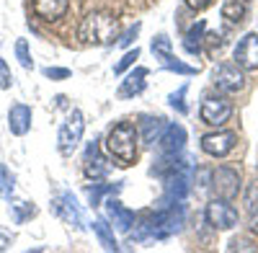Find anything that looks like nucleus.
<instances>
[{
    "label": "nucleus",
    "mask_w": 258,
    "mask_h": 253,
    "mask_svg": "<svg viewBox=\"0 0 258 253\" xmlns=\"http://www.w3.org/2000/svg\"><path fill=\"white\" fill-rule=\"evenodd\" d=\"M78 36L83 44L91 47H109L119 39V24L109 11H93L80 21Z\"/></svg>",
    "instance_id": "1"
},
{
    "label": "nucleus",
    "mask_w": 258,
    "mask_h": 253,
    "mask_svg": "<svg viewBox=\"0 0 258 253\" xmlns=\"http://www.w3.org/2000/svg\"><path fill=\"white\" fill-rule=\"evenodd\" d=\"M137 135L140 132L129 121H119L109 132V137H106V150H109V155L114 158L116 165L126 168L137 160Z\"/></svg>",
    "instance_id": "2"
},
{
    "label": "nucleus",
    "mask_w": 258,
    "mask_h": 253,
    "mask_svg": "<svg viewBox=\"0 0 258 253\" xmlns=\"http://www.w3.org/2000/svg\"><path fill=\"white\" fill-rule=\"evenodd\" d=\"M83 132H85V116H83L80 109H73V114L68 116V121L62 124V130L57 135V150H59V155L70 158L78 150V145L83 140Z\"/></svg>",
    "instance_id": "3"
},
{
    "label": "nucleus",
    "mask_w": 258,
    "mask_h": 253,
    "mask_svg": "<svg viewBox=\"0 0 258 253\" xmlns=\"http://www.w3.org/2000/svg\"><path fill=\"white\" fill-rule=\"evenodd\" d=\"M212 83L222 93H238L245 88V70L240 65H235V62H222V65L214 68Z\"/></svg>",
    "instance_id": "4"
},
{
    "label": "nucleus",
    "mask_w": 258,
    "mask_h": 253,
    "mask_svg": "<svg viewBox=\"0 0 258 253\" xmlns=\"http://www.w3.org/2000/svg\"><path fill=\"white\" fill-rule=\"evenodd\" d=\"M240 192V173L235 168H227V165H220L217 171L212 173V194L214 199H225V202H232Z\"/></svg>",
    "instance_id": "5"
},
{
    "label": "nucleus",
    "mask_w": 258,
    "mask_h": 253,
    "mask_svg": "<svg viewBox=\"0 0 258 253\" xmlns=\"http://www.w3.org/2000/svg\"><path fill=\"white\" fill-rule=\"evenodd\" d=\"M153 54L155 59H160V65L170 73H178V75H197L199 70L197 68H191V65H183V62L173 54V47H170V39L165 34L155 36L153 39Z\"/></svg>",
    "instance_id": "6"
},
{
    "label": "nucleus",
    "mask_w": 258,
    "mask_h": 253,
    "mask_svg": "<svg viewBox=\"0 0 258 253\" xmlns=\"http://www.w3.org/2000/svg\"><path fill=\"white\" fill-rule=\"evenodd\" d=\"M204 217L214 230H230L238 225V209L225 199H212L204 209Z\"/></svg>",
    "instance_id": "7"
},
{
    "label": "nucleus",
    "mask_w": 258,
    "mask_h": 253,
    "mask_svg": "<svg viewBox=\"0 0 258 253\" xmlns=\"http://www.w3.org/2000/svg\"><path fill=\"white\" fill-rule=\"evenodd\" d=\"M199 116L204 124L209 126H222L230 116H232V103L222 96H207L202 109H199Z\"/></svg>",
    "instance_id": "8"
},
{
    "label": "nucleus",
    "mask_w": 258,
    "mask_h": 253,
    "mask_svg": "<svg viewBox=\"0 0 258 253\" xmlns=\"http://www.w3.org/2000/svg\"><path fill=\"white\" fill-rule=\"evenodd\" d=\"M238 145V135L235 132H212L202 137V150L212 158H225L235 150Z\"/></svg>",
    "instance_id": "9"
},
{
    "label": "nucleus",
    "mask_w": 258,
    "mask_h": 253,
    "mask_svg": "<svg viewBox=\"0 0 258 253\" xmlns=\"http://www.w3.org/2000/svg\"><path fill=\"white\" fill-rule=\"evenodd\" d=\"M52 212L59 217V220H64L68 225H73V227H85L83 225V212H80V207H78V199L70 194V192H64V194H59L57 199H52Z\"/></svg>",
    "instance_id": "10"
},
{
    "label": "nucleus",
    "mask_w": 258,
    "mask_h": 253,
    "mask_svg": "<svg viewBox=\"0 0 258 253\" xmlns=\"http://www.w3.org/2000/svg\"><path fill=\"white\" fill-rule=\"evenodd\" d=\"M235 65H240L245 73L258 70V34H245L235 47Z\"/></svg>",
    "instance_id": "11"
},
{
    "label": "nucleus",
    "mask_w": 258,
    "mask_h": 253,
    "mask_svg": "<svg viewBox=\"0 0 258 253\" xmlns=\"http://www.w3.org/2000/svg\"><path fill=\"white\" fill-rule=\"evenodd\" d=\"M158 145H160V150H163L165 155L181 153L183 145H186V130H183L181 124H165V130H163Z\"/></svg>",
    "instance_id": "12"
},
{
    "label": "nucleus",
    "mask_w": 258,
    "mask_h": 253,
    "mask_svg": "<svg viewBox=\"0 0 258 253\" xmlns=\"http://www.w3.org/2000/svg\"><path fill=\"white\" fill-rule=\"evenodd\" d=\"M106 220L114 222V227L121 230V233H129L132 225H135V212L126 209L119 199H109L106 202Z\"/></svg>",
    "instance_id": "13"
},
{
    "label": "nucleus",
    "mask_w": 258,
    "mask_h": 253,
    "mask_svg": "<svg viewBox=\"0 0 258 253\" xmlns=\"http://www.w3.org/2000/svg\"><path fill=\"white\" fill-rule=\"evenodd\" d=\"M31 6H34L36 18L54 24V21H59L64 13H68L70 0H31Z\"/></svg>",
    "instance_id": "14"
},
{
    "label": "nucleus",
    "mask_w": 258,
    "mask_h": 253,
    "mask_svg": "<svg viewBox=\"0 0 258 253\" xmlns=\"http://www.w3.org/2000/svg\"><path fill=\"white\" fill-rule=\"evenodd\" d=\"M31 119H34V114H31L29 106H24V103H13L11 111H8V126H11V132L16 137H24L31 130Z\"/></svg>",
    "instance_id": "15"
},
{
    "label": "nucleus",
    "mask_w": 258,
    "mask_h": 253,
    "mask_svg": "<svg viewBox=\"0 0 258 253\" xmlns=\"http://www.w3.org/2000/svg\"><path fill=\"white\" fill-rule=\"evenodd\" d=\"M85 173L91 178H103L109 173V163H106L98 153V140H93L88 145V150H85Z\"/></svg>",
    "instance_id": "16"
},
{
    "label": "nucleus",
    "mask_w": 258,
    "mask_h": 253,
    "mask_svg": "<svg viewBox=\"0 0 258 253\" xmlns=\"http://www.w3.org/2000/svg\"><path fill=\"white\" fill-rule=\"evenodd\" d=\"M147 70L145 68H137V70H132L124 80H121V86H119V98H132V96H140L142 91H145V86H147Z\"/></svg>",
    "instance_id": "17"
},
{
    "label": "nucleus",
    "mask_w": 258,
    "mask_h": 253,
    "mask_svg": "<svg viewBox=\"0 0 258 253\" xmlns=\"http://www.w3.org/2000/svg\"><path fill=\"white\" fill-rule=\"evenodd\" d=\"M163 130H165V119H160V116H142L140 119V135H142V140L147 145H153L155 140H160Z\"/></svg>",
    "instance_id": "18"
},
{
    "label": "nucleus",
    "mask_w": 258,
    "mask_h": 253,
    "mask_svg": "<svg viewBox=\"0 0 258 253\" xmlns=\"http://www.w3.org/2000/svg\"><path fill=\"white\" fill-rule=\"evenodd\" d=\"M250 11V0H225L222 6V18H227L230 24H243Z\"/></svg>",
    "instance_id": "19"
},
{
    "label": "nucleus",
    "mask_w": 258,
    "mask_h": 253,
    "mask_svg": "<svg viewBox=\"0 0 258 253\" xmlns=\"http://www.w3.org/2000/svg\"><path fill=\"white\" fill-rule=\"evenodd\" d=\"M93 230H96V235H98V240H101V245H103L106 250H119V243H116V238H114V227L106 222L103 217H98V220L93 222Z\"/></svg>",
    "instance_id": "20"
},
{
    "label": "nucleus",
    "mask_w": 258,
    "mask_h": 253,
    "mask_svg": "<svg viewBox=\"0 0 258 253\" xmlns=\"http://www.w3.org/2000/svg\"><path fill=\"white\" fill-rule=\"evenodd\" d=\"M204 29H207V24H204V21H199V24L186 34V39H183L186 52H191V54H199L202 52V44H204V36L202 34H204Z\"/></svg>",
    "instance_id": "21"
},
{
    "label": "nucleus",
    "mask_w": 258,
    "mask_h": 253,
    "mask_svg": "<svg viewBox=\"0 0 258 253\" xmlns=\"http://www.w3.org/2000/svg\"><path fill=\"white\" fill-rule=\"evenodd\" d=\"M13 188H16V176L8 171L3 163H0V197L11 199L13 197Z\"/></svg>",
    "instance_id": "22"
},
{
    "label": "nucleus",
    "mask_w": 258,
    "mask_h": 253,
    "mask_svg": "<svg viewBox=\"0 0 258 253\" xmlns=\"http://www.w3.org/2000/svg\"><path fill=\"white\" fill-rule=\"evenodd\" d=\"M119 192V186H106V183H93L88 188V199H91V207H101V199L103 194H114Z\"/></svg>",
    "instance_id": "23"
},
{
    "label": "nucleus",
    "mask_w": 258,
    "mask_h": 253,
    "mask_svg": "<svg viewBox=\"0 0 258 253\" xmlns=\"http://www.w3.org/2000/svg\"><path fill=\"white\" fill-rule=\"evenodd\" d=\"M36 215V207L31 204V202H16L13 204V220L21 225V222H26V220H31Z\"/></svg>",
    "instance_id": "24"
},
{
    "label": "nucleus",
    "mask_w": 258,
    "mask_h": 253,
    "mask_svg": "<svg viewBox=\"0 0 258 253\" xmlns=\"http://www.w3.org/2000/svg\"><path fill=\"white\" fill-rule=\"evenodd\" d=\"M16 57H18V62H21V68H26V70L34 68V59H31V52H29L26 39H18V41H16Z\"/></svg>",
    "instance_id": "25"
},
{
    "label": "nucleus",
    "mask_w": 258,
    "mask_h": 253,
    "mask_svg": "<svg viewBox=\"0 0 258 253\" xmlns=\"http://www.w3.org/2000/svg\"><path fill=\"white\" fill-rule=\"evenodd\" d=\"M186 91H188V86H181L176 93L168 96V103H170V106H173L178 114H186V111H188V106H186Z\"/></svg>",
    "instance_id": "26"
},
{
    "label": "nucleus",
    "mask_w": 258,
    "mask_h": 253,
    "mask_svg": "<svg viewBox=\"0 0 258 253\" xmlns=\"http://www.w3.org/2000/svg\"><path fill=\"white\" fill-rule=\"evenodd\" d=\"M137 57H140V49H137V47H135V49H129V52L116 62V65H114V73H116V75H121L124 70H129V68L135 65V59H137Z\"/></svg>",
    "instance_id": "27"
},
{
    "label": "nucleus",
    "mask_w": 258,
    "mask_h": 253,
    "mask_svg": "<svg viewBox=\"0 0 258 253\" xmlns=\"http://www.w3.org/2000/svg\"><path fill=\"white\" fill-rule=\"evenodd\" d=\"M137 34H140V24L129 26V29H126V31H124V34L116 39V44H119V47H129V44H132V41L137 39Z\"/></svg>",
    "instance_id": "28"
},
{
    "label": "nucleus",
    "mask_w": 258,
    "mask_h": 253,
    "mask_svg": "<svg viewBox=\"0 0 258 253\" xmlns=\"http://www.w3.org/2000/svg\"><path fill=\"white\" fill-rule=\"evenodd\" d=\"M11 83H13V78H11V68L6 65V59L0 57V88H11Z\"/></svg>",
    "instance_id": "29"
},
{
    "label": "nucleus",
    "mask_w": 258,
    "mask_h": 253,
    "mask_svg": "<svg viewBox=\"0 0 258 253\" xmlns=\"http://www.w3.org/2000/svg\"><path fill=\"white\" fill-rule=\"evenodd\" d=\"M44 75L52 80H64V78H70V70L68 68H44Z\"/></svg>",
    "instance_id": "30"
},
{
    "label": "nucleus",
    "mask_w": 258,
    "mask_h": 253,
    "mask_svg": "<svg viewBox=\"0 0 258 253\" xmlns=\"http://www.w3.org/2000/svg\"><path fill=\"white\" fill-rule=\"evenodd\" d=\"M245 204H248V212L253 207H258V183H253L250 188H248V194H245Z\"/></svg>",
    "instance_id": "31"
},
{
    "label": "nucleus",
    "mask_w": 258,
    "mask_h": 253,
    "mask_svg": "<svg viewBox=\"0 0 258 253\" xmlns=\"http://www.w3.org/2000/svg\"><path fill=\"white\" fill-rule=\"evenodd\" d=\"M230 250H255V245L245 238H238V240H232L230 243Z\"/></svg>",
    "instance_id": "32"
},
{
    "label": "nucleus",
    "mask_w": 258,
    "mask_h": 253,
    "mask_svg": "<svg viewBox=\"0 0 258 253\" xmlns=\"http://www.w3.org/2000/svg\"><path fill=\"white\" fill-rule=\"evenodd\" d=\"M186 6H188L191 11H204V8L212 6V0H186Z\"/></svg>",
    "instance_id": "33"
},
{
    "label": "nucleus",
    "mask_w": 258,
    "mask_h": 253,
    "mask_svg": "<svg viewBox=\"0 0 258 253\" xmlns=\"http://www.w3.org/2000/svg\"><path fill=\"white\" fill-rule=\"evenodd\" d=\"M11 243H13V235L6 233V230H0V250H8Z\"/></svg>",
    "instance_id": "34"
},
{
    "label": "nucleus",
    "mask_w": 258,
    "mask_h": 253,
    "mask_svg": "<svg viewBox=\"0 0 258 253\" xmlns=\"http://www.w3.org/2000/svg\"><path fill=\"white\" fill-rule=\"evenodd\" d=\"M250 230H253V233H258V207L250 209Z\"/></svg>",
    "instance_id": "35"
},
{
    "label": "nucleus",
    "mask_w": 258,
    "mask_h": 253,
    "mask_svg": "<svg viewBox=\"0 0 258 253\" xmlns=\"http://www.w3.org/2000/svg\"><path fill=\"white\" fill-rule=\"evenodd\" d=\"M255 34H258V31H255Z\"/></svg>",
    "instance_id": "36"
}]
</instances>
